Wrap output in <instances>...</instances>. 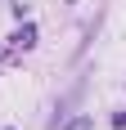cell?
<instances>
[{
    "label": "cell",
    "instance_id": "obj_2",
    "mask_svg": "<svg viewBox=\"0 0 126 130\" xmlns=\"http://www.w3.org/2000/svg\"><path fill=\"white\" fill-rule=\"evenodd\" d=\"M68 130H90V117H77V121H72Z\"/></svg>",
    "mask_w": 126,
    "mask_h": 130
},
{
    "label": "cell",
    "instance_id": "obj_1",
    "mask_svg": "<svg viewBox=\"0 0 126 130\" xmlns=\"http://www.w3.org/2000/svg\"><path fill=\"white\" fill-rule=\"evenodd\" d=\"M14 40H18V45H23V50H32V45H36V27L27 23V27H23V31H18V36H14Z\"/></svg>",
    "mask_w": 126,
    "mask_h": 130
},
{
    "label": "cell",
    "instance_id": "obj_3",
    "mask_svg": "<svg viewBox=\"0 0 126 130\" xmlns=\"http://www.w3.org/2000/svg\"><path fill=\"white\" fill-rule=\"evenodd\" d=\"M113 126H117V130H126V112H117V117H113Z\"/></svg>",
    "mask_w": 126,
    "mask_h": 130
}]
</instances>
